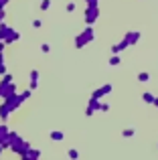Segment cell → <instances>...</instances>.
<instances>
[{
  "mask_svg": "<svg viewBox=\"0 0 158 160\" xmlns=\"http://www.w3.org/2000/svg\"><path fill=\"white\" fill-rule=\"evenodd\" d=\"M97 6H89V8H87V16H85V18L87 20H89V22H93V20L95 18H97Z\"/></svg>",
  "mask_w": 158,
  "mask_h": 160,
  "instance_id": "obj_1",
  "label": "cell"
},
{
  "mask_svg": "<svg viewBox=\"0 0 158 160\" xmlns=\"http://www.w3.org/2000/svg\"><path fill=\"white\" fill-rule=\"evenodd\" d=\"M49 6H51V0H43V2H41V8H43V10H49Z\"/></svg>",
  "mask_w": 158,
  "mask_h": 160,
  "instance_id": "obj_2",
  "label": "cell"
},
{
  "mask_svg": "<svg viewBox=\"0 0 158 160\" xmlns=\"http://www.w3.org/2000/svg\"><path fill=\"white\" fill-rule=\"evenodd\" d=\"M87 4L89 6H97V0H87Z\"/></svg>",
  "mask_w": 158,
  "mask_h": 160,
  "instance_id": "obj_3",
  "label": "cell"
},
{
  "mask_svg": "<svg viewBox=\"0 0 158 160\" xmlns=\"http://www.w3.org/2000/svg\"><path fill=\"white\" fill-rule=\"evenodd\" d=\"M6 2H8V0H0V10H2V8L6 6Z\"/></svg>",
  "mask_w": 158,
  "mask_h": 160,
  "instance_id": "obj_4",
  "label": "cell"
},
{
  "mask_svg": "<svg viewBox=\"0 0 158 160\" xmlns=\"http://www.w3.org/2000/svg\"><path fill=\"white\" fill-rule=\"evenodd\" d=\"M4 18V10H0V20H2Z\"/></svg>",
  "mask_w": 158,
  "mask_h": 160,
  "instance_id": "obj_5",
  "label": "cell"
}]
</instances>
